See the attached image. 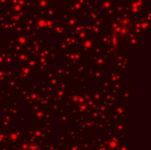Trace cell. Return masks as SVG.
<instances>
[{"mask_svg": "<svg viewBox=\"0 0 151 150\" xmlns=\"http://www.w3.org/2000/svg\"><path fill=\"white\" fill-rule=\"evenodd\" d=\"M27 150H39V147L36 144H30L27 147Z\"/></svg>", "mask_w": 151, "mask_h": 150, "instance_id": "1", "label": "cell"}]
</instances>
